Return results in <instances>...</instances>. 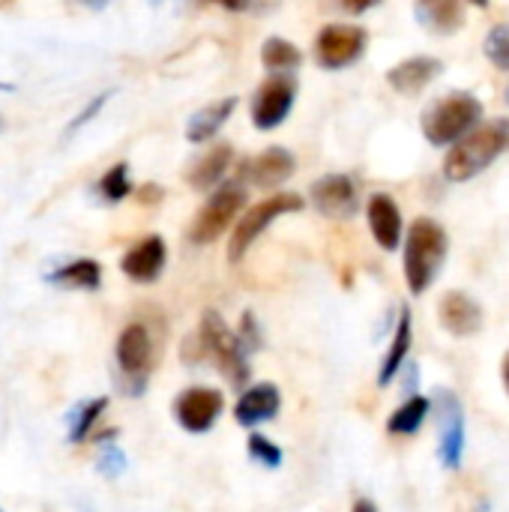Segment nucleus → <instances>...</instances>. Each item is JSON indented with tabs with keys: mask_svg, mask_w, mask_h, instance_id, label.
<instances>
[{
	"mask_svg": "<svg viewBox=\"0 0 509 512\" xmlns=\"http://www.w3.org/2000/svg\"><path fill=\"white\" fill-rule=\"evenodd\" d=\"M0 129H3V117H0Z\"/></svg>",
	"mask_w": 509,
	"mask_h": 512,
	"instance_id": "obj_35",
	"label": "nucleus"
},
{
	"mask_svg": "<svg viewBox=\"0 0 509 512\" xmlns=\"http://www.w3.org/2000/svg\"><path fill=\"white\" fill-rule=\"evenodd\" d=\"M294 96H297V87H294L291 78H285V75L267 78L258 87L255 99H252V123H255V129H261V132L276 129L288 117V111L294 108Z\"/></svg>",
	"mask_w": 509,
	"mask_h": 512,
	"instance_id": "obj_8",
	"label": "nucleus"
},
{
	"mask_svg": "<svg viewBox=\"0 0 509 512\" xmlns=\"http://www.w3.org/2000/svg\"><path fill=\"white\" fill-rule=\"evenodd\" d=\"M165 258H168V252H165L162 237L150 234V237H144L138 246H132V249L120 258V270H123L132 282L147 285V282H156V279L162 276Z\"/></svg>",
	"mask_w": 509,
	"mask_h": 512,
	"instance_id": "obj_13",
	"label": "nucleus"
},
{
	"mask_svg": "<svg viewBox=\"0 0 509 512\" xmlns=\"http://www.w3.org/2000/svg\"><path fill=\"white\" fill-rule=\"evenodd\" d=\"M483 120V105L474 93L456 90L447 93L441 99H435L426 111H423V135L429 138V144L435 147H447L462 141L468 132H474V126Z\"/></svg>",
	"mask_w": 509,
	"mask_h": 512,
	"instance_id": "obj_3",
	"label": "nucleus"
},
{
	"mask_svg": "<svg viewBox=\"0 0 509 512\" xmlns=\"http://www.w3.org/2000/svg\"><path fill=\"white\" fill-rule=\"evenodd\" d=\"M507 147L509 120L477 126L462 141H456L453 150L447 153V159H444V177L453 180V183H465V180L483 174Z\"/></svg>",
	"mask_w": 509,
	"mask_h": 512,
	"instance_id": "obj_2",
	"label": "nucleus"
},
{
	"mask_svg": "<svg viewBox=\"0 0 509 512\" xmlns=\"http://www.w3.org/2000/svg\"><path fill=\"white\" fill-rule=\"evenodd\" d=\"M282 408V396L273 384H258L252 390H246L234 408V420L246 429L258 426V423H267L279 414Z\"/></svg>",
	"mask_w": 509,
	"mask_h": 512,
	"instance_id": "obj_18",
	"label": "nucleus"
},
{
	"mask_svg": "<svg viewBox=\"0 0 509 512\" xmlns=\"http://www.w3.org/2000/svg\"><path fill=\"white\" fill-rule=\"evenodd\" d=\"M507 105H509V87H507Z\"/></svg>",
	"mask_w": 509,
	"mask_h": 512,
	"instance_id": "obj_34",
	"label": "nucleus"
},
{
	"mask_svg": "<svg viewBox=\"0 0 509 512\" xmlns=\"http://www.w3.org/2000/svg\"><path fill=\"white\" fill-rule=\"evenodd\" d=\"M243 204H246V189L240 183H222L210 195V201L201 207V213L195 216V222L189 228V240L198 246L219 240L228 231V225L240 216Z\"/></svg>",
	"mask_w": 509,
	"mask_h": 512,
	"instance_id": "obj_6",
	"label": "nucleus"
},
{
	"mask_svg": "<svg viewBox=\"0 0 509 512\" xmlns=\"http://www.w3.org/2000/svg\"><path fill=\"white\" fill-rule=\"evenodd\" d=\"M132 192V180H129V165L126 162H117L105 171V177L99 180V195L105 201H123L126 195Z\"/></svg>",
	"mask_w": 509,
	"mask_h": 512,
	"instance_id": "obj_27",
	"label": "nucleus"
},
{
	"mask_svg": "<svg viewBox=\"0 0 509 512\" xmlns=\"http://www.w3.org/2000/svg\"><path fill=\"white\" fill-rule=\"evenodd\" d=\"M261 63H264L270 72L285 75V72L300 69L303 54H300V48H297L294 42H288V39H282V36H270V39L261 45Z\"/></svg>",
	"mask_w": 509,
	"mask_h": 512,
	"instance_id": "obj_25",
	"label": "nucleus"
},
{
	"mask_svg": "<svg viewBox=\"0 0 509 512\" xmlns=\"http://www.w3.org/2000/svg\"><path fill=\"white\" fill-rule=\"evenodd\" d=\"M294 168H297V159L291 156V150L267 147L264 153H258L246 162V177L258 189H273V186H282L294 174Z\"/></svg>",
	"mask_w": 509,
	"mask_h": 512,
	"instance_id": "obj_16",
	"label": "nucleus"
},
{
	"mask_svg": "<svg viewBox=\"0 0 509 512\" xmlns=\"http://www.w3.org/2000/svg\"><path fill=\"white\" fill-rule=\"evenodd\" d=\"M108 99H111V90H105V93H99L96 99H90V105H87V108H84V111H81V114H78V117H75V120L66 126V135H72V132L84 129V126H87V123H90V120H93V117H96V114L105 108V102H108Z\"/></svg>",
	"mask_w": 509,
	"mask_h": 512,
	"instance_id": "obj_30",
	"label": "nucleus"
},
{
	"mask_svg": "<svg viewBox=\"0 0 509 512\" xmlns=\"http://www.w3.org/2000/svg\"><path fill=\"white\" fill-rule=\"evenodd\" d=\"M48 279H51L54 285H63V288L96 291L99 282H102V267H99L93 258H78V261H69V264H63L60 270H54Z\"/></svg>",
	"mask_w": 509,
	"mask_h": 512,
	"instance_id": "obj_23",
	"label": "nucleus"
},
{
	"mask_svg": "<svg viewBox=\"0 0 509 512\" xmlns=\"http://www.w3.org/2000/svg\"><path fill=\"white\" fill-rule=\"evenodd\" d=\"M351 512H378V507L372 504V501H366V498H360L357 504H354V510Z\"/></svg>",
	"mask_w": 509,
	"mask_h": 512,
	"instance_id": "obj_32",
	"label": "nucleus"
},
{
	"mask_svg": "<svg viewBox=\"0 0 509 512\" xmlns=\"http://www.w3.org/2000/svg\"><path fill=\"white\" fill-rule=\"evenodd\" d=\"M222 393L219 390H210V387H192L186 393L177 396L174 402V414H177V423L192 432V435H201L207 429H213V423L222 417Z\"/></svg>",
	"mask_w": 509,
	"mask_h": 512,
	"instance_id": "obj_9",
	"label": "nucleus"
},
{
	"mask_svg": "<svg viewBox=\"0 0 509 512\" xmlns=\"http://www.w3.org/2000/svg\"><path fill=\"white\" fill-rule=\"evenodd\" d=\"M96 468L105 474V477H117L123 468H126V459H123V453L120 450H114V447H108L102 456H99V462H96Z\"/></svg>",
	"mask_w": 509,
	"mask_h": 512,
	"instance_id": "obj_31",
	"label": "nucleus"
},
{
	"mask_svg": "<svg viewBox=\"0 0 509 512\" xmlns=\"http://www.w3.org/2000/svg\"><path fill=\"white\" fill-rule=\"evenodd\" d=\"M312 204L318 213L333 216V219L354 216L360 207L357 186L348 174H327V177L312 183Z\"/></svg>",
	"mask_w": 509,
	"mask_h": 512,
	"instance_id": "obj_10",
	"label": "nucleus"
},
{
	"mask_svg": "<svg viewBox=\"0 0 509 512\" xmlns=\"http://www.w3.org/2000/svg\"><path fill=\"white\" fill-rule=\"evenodd\" d=\"M105 408H108V399H105V396L90 399V402H84L81 408H75L72 426H69V441H72V444H81V441L93 432V426H96V420L102 417Z\"/></svg>",
	"mask_w": 509,
	"mask_h": 512,
	"instance_id": "obj_26",
	"label": "nucleus"
},
{
	"mask_svg": "<svg viewBox=\"0 0 509 512\" xmlns=\"http://www.w3.org/2000/svg\"><path fill=\"white\" fill-rule=\"evenodd\" d=\"M297 210H303V198H300L297 192H276V195L258 201L255 207H249V210L240 216V225H237L234 234H231L228 261H231V264H240L243 255L249 252V246L258 240V234H261L267 225H273L279 216L297 213Z\"/></svg>",
	"mask_w": 509,
	"mask_h": 512,
	"instance_id": "obj_5",
	"label": "nucleus"
},
{
	"mask_svg": "<svg viewBox=\"0 0 509 512\" xmlns=\"http://www.w3.org/2000/svg\"><path fill=\"white\" fill-rule=\"evenodd\" d=\"M408 351H411V312L402 309L399 327H396V333H393V345H390V351H387V357H384V363H381V372H378V384H381V387H387V384L399 375V369H402Z\"/></svg>",
	"mask_w": 509,
	"mask_h": 512,
	"instance_id": "obj_22",
	"label": "nucleus"
},
{
	"mask_svg": "<svg viewBox=\"0 0 509 512\" xmlns=\"http://www.w3.org/2000/svg\"><path fill=\"white\" fill-rule=\"evenodd\" d=\"M438 399H444L438 456H441L444 468L456 471V468H462V456H465V414H462V405L453 393H438Z\"/></svg>",
	"mask_w": 509,
	"mask_h": 512,
	"instance_id": "obj_11",
	"label": "nucleus"
},
{
	"mask_svg": "<svg viewBox=\"0 0 509 512\" xmlns=\"http://www.w3.org/2000/svg\"><path fill=\"white\" fill-rule=\"evenodd\" d=\"M204 351L216 360V369L234 384L243 387L249 378V363H246V351L237 342V333H231V327L225 324V318L213 309L204 312L201 318V333H198Z\"/></svg>",
	"mask_w": 509,
	"mask_h": 512,
	"instance_id": "obj_4",
	"label": "nucleus"
},
{
	"mask_svg": "<svg viewBox=\"0 0 509 512\" xmlns=\"http://www.w3.org/2000/svg\"><path fill=\"white\" fill-rule=\"evenodd\" d=\"M117 366L132 375V378H141L150 363H153V342H150V333L144 324H129L120 330L117 336Z\"/></svg>",
	"mask_w": 509,
	"mask_h": 512,
	"instance_id": "obj_15",
	"label": "nucleus"
},
{
	"mask_svg": "<svg viewBox=\"0 0 509 512\" xmlns=\"http://www.w3.org/2000/svg\"><path fill=\"white\" fill-rule=\"evenodd\" d=\"M429 411H432V399H426V396H411L402 408L393 411V417L387 420V432H390V435H417L420 426L426 423Z\"/></svg>",
	"mask_w": 509,
	"mask_h": 512,
	"instance_id": "obj_24",
	"label": "nucleus"
},
{
	"mask_svg": "<svg viewBox=\"0 0 509 512\" xmlns=\"http://www.w3.org/2000/svg\"><path fill=\"white\" fill-rule=\"evenodd\" d=\"M231 156H234V150H231L228 144H216V147H213L210 153H204V156L195 162V168L189 171V186H195V189H201V192L216 189L219 180L225 177L228 165H231Z\"/></svg>",
	"mask_w": 509,
	"mask_h": 512,
	"instance_id": "obj_21",
	"label": "nucleus"
},
{
	"mask_svg": "<svg viewBox=\"0 0 509 512\" xmlns=\"http://www.w3.org/2000/svg\"><path fill=\"white\" fill-rule=\"evenodd\" d=\"M441 69L444 63L438 57H408L387 72V84L402 96H417L441 75Z\"/></svg>",
	"mask_w": 509,
	"mask_h": 512,
	"instance_id": "obj_17",
	"label": "nucleus"
},
{
	"mask_svg": "<svg viewBox=\"0 0 509 512\" xmlns=\"http://www.w3.org/2000/svg\"><path fill=\"white\" fill-rule=\"evenodd\" d=\"M249 456L258 465H264V468H279L282 465V450L270 438H264V435H252L249 438Z\"/></svg>",
	"mask_w": 509,
	"mask_h": 512,
	"instance_id": "obj_29",
	"label": "nucleus"
},
{
	"mask_svg": "<svg viewBox=\"0 0 509 512\" xmlns=\"http://www.w3.org/2000/svg\"><path fill=\"white\" fill-rule=\"evenodd\" d=\"M483 51H486V57H489L498 69L509 72V21L507 24H495V27L489 30V36H486V42H483Z\"/></svg>",
	"mask_w": 509,
	"mask_h": 512,
	"instance_id": "obj_28",
	"label": "nucleus"
},
{
	"mask_svg": "<svg viewBox=\"0 0 509 512\" xmlns=\"http://www.w3.org/2000/svg\"><path fill=\"white\" fill-rule=\"evenodd\" d=\"M438 318H441V327L450 330L459 339L477 336L483 330V309H480V303L474 297L462 294V291H450V294L441 297Z\"/></svg>",
	"mask_w": 509,
	"mask_h": 512,
	"instance_id": "obj_12",
	"label": "nucleus"
},
{
	"mask_svg": "<svg viewBox=\"0 0 509 512\" xmlns=\"http://www.w3.org/2000/svg\"><path fill=\"white\" fill-rule=\"evenodd\" d=\"M420 24L432 33H456L465 21V6L456 0H426L414 6Z\"/></svg>",
	"mask_w": 509,
	"mask_h": 512,
	"instance_id": "obj_20",
	"label": "nucleus"
},
{
	"mask_svg": "<svg viewBox=\"0 0 509 512\" xmlns=\"http://www.w3.org/2000/svg\"><path fill=\"white\" fill-rule=\"evenodd\" d=\"M234 108H237V96H225V99H219V102L204 105L201 111H195V114L189 117V123H186V138H189L192 144L210 141V138L228 123V117L234 114Z\"/></svg>",
	"mask_w": 509,
	"mask_h": 512,
	"instance_id": "obj_19",
	"label": "nucleus"
},
{
	"mask_svg": "<svg viewBox=\"0 0 509 512\" xmlns=\"http://www.w3.org/2000/svg\"><path fill=\"white\" fill-rule=\"evenodd\" d=\"M450 249L447 231L435 219H417L405 237V279L411 294H423L438 279Z\"/></svg>",
	"mask_w": 509,
	"mask_h": 512,
	"instance_id": "obj_1",
	"label": "nucleus"
},
{
	"mask_svg": "<svg viewBox=\"0 0 509 512\" xmlns=\"http://www.w3.org/2000/svg\"><path fill=\"white\" fill-rule=\"evenodd\" d=\"M504 384H507V393H509V354H507V360H504Z\"/></svg>",
	"mask_w": 509,
	"mask_h": 512,
	"instance_id": "obj_33",
	"label": "nucleus"
},
{
	"mask_svg": "<svg viewBox=\"0 0 509 512\" xmlns=\"http://www.w3.org/2000/svg\"><path fill=\"white\" fill-rule=\"evenodd\" d=\"M366 216H369V228H372V237L381 249L387 252H396L399 243H402V213H399V204L378 192L369 198V207H366Z\"/></svg>",
	"mask_w": 509,
	"mask_h": 512,
	"instance_id": "obj_14",
	"label": "nucleus"
},
{
	"mask_svg": "<svg viewBox=\"0 0 509 512\" xmlns=\"http://www.w3.org/2000/svg\"><path fill=\"white\" fill-rule=\"evenodd\" d=\"M366 30L357 24H327L315 39V57L324 69H345L366 51Z\"/></svg>",
	"mask_w": 509,
	"mask_h": 512,
	"instance_id": "obj_7",
	"label": "nucleus"
}]
</instances>
